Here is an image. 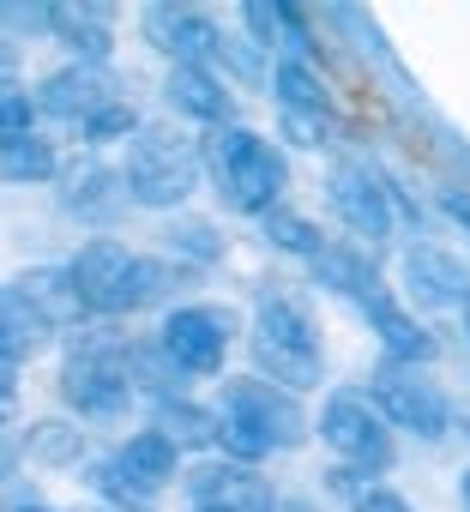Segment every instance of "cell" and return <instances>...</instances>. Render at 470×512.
I'll list each match as a JSON object with an SVG mask.
<instances>
[{
	"label": "cell",
	"instance_id": "cell-1",
	"mask_svg": "<svg viewBox=\"0 0 470 512\" xmlns=\"http://www.w3.org/2000/svg\"><path fill=\"white\" fill-rule=\"evenodd\" d=\"M223 404L229 416L217 422V440L235 458H260L272 446H302L308 440V416L290 392H278L272 380H223Z\"/></svg>",
	"mask_w": 470,
	"mask_h": 512
},
{
	"label": "cell",
	"instance_id": "cell-2",
	"mask_svg": "<svg viewBox=\"0 0 470 512\" xmlns=\"http://www.w3.org/2000/svg\"><path fill=\"white\" fill-rule=\"evenodd\" d=\"M205 157H211V175H217V193H223L229 211H272L278 205V193H284V157L260 133L223 127V133H211Z\"/></svg>",
	"mask_w": 470,
	"mask_h": 512
},
{
	"label": "cell",
	"instance_id": "cell-3",
	"mask_svg": "<svg viewBox=\"0 0 470 512\" xmlns=\"http://www.w3.org/2000/svg\"><path fill=\"white\" fill-rule=\"evenodd\" d=\"M254 362L272 374V386L284 380L290 392H308L320 386V344H314V326L296 302H266L260 320H254Z\"/></svg>",
	"mask_w": 470,
	"mask_h": 512
},
{
	"label": "cell",
	"instance_id": "cell-4",
	"mask_svg": "<svg viewBox=\"0 0 470 512\" xmlns=\"http://www.w3.org/2000/svg\"><path fill=\"white\" fill-rule=\"evenodd\" d=\"M199 181V151L169 127H145L127 157V193L139 205H181Z\"/></svg>",
	"mask_w": 470,
	"mask_h": 512
},
{
	"label": "cell",
	"instance_id": "cell-5",
	"mask_svg": "<svg viewBox=\"0 0 470 512\" xmlns=\"http://www.w3.org/2000/svg\"><path fill=\"white\" fill-rule=\"evenodd\" d=\"M229 332H235V314H223V308H181L163 326V350H169V362L181 374H217Z\"/></svg>",
	"mask_w": 470,
	"mask_h": 512
},
{
	"label": "cell",
	"instance_id": "cell-6",
	"mask_svg": "<svg viewBox=\"0 0 470 512\" xmlns=\"http://www.w3.org/2000/svg\"><path fill=\"white\" fill-rule=\"evenodd\" d=\"M61 386H67V398L85 410V416H121L127 410V398H133V380H127V362H121V350H79L73 362H67V374H61Z\"/></svg>",
	"mask_w": 470,
	"mask_h": 512
},
{
	"label": "cell",
	"instance_id": "cell-7",
	"mask_svg": "<svg viewBox=\"0 0 470 512\" xmlns=\"http://www.w3.org/2000/svg\"><path fill=\"white\" fill-rule=\"evenodd\" d=\"M326 440H332V452L338 458H350L356 470H386L392 464V434L374 422V410L356 398V392H338L332 404H326Z\"/></svg>",
	"mask_w": 470,
	"mask_h": 512
},
{
	"label": "cell",
	"instance_id": "cell-8",
	"mask_svg": "<svg viewBox=\"0 0 470 512\" xmlns=\"http://www.w3.org/2000/svg\"><path fill=\"white\" fill-rule=\"evenodd\" d=\"M127 272H133V253L121 241H91L79 260H73V290L85 296V308L97 314H127Z\"/></svg>",
	"mask_w": 470,
	"mask_h": 512
},
{
	"label": "cell",
	"instance_id": "cell-9",
	"mask_svg": "<svg viewBox=\"0 0 470 512\" xmlns=\"http://www.w3.org/2000/svg\"><path fill=\"white\" fill-rule=\"evenodd\" d=\"M187 494L199 500V512H272V488L242 470V464H199L187 470Z\"/></svg>",
	"mask_w": 470,
	"mask_h": 512
},
{
	"label": "cell",
	"instance_id": "cell-10",
	"mask_svg": "<svg viewBox=\"0 0 470 512\" xmlns=\"http://www.w3.org/2000/svg\"><path fill=\"white\" fill-rule=\"evenodd\" d=\"M374 398H380V410H386L398 428H416L422 440L446 434V398H440L428 380H410V374H380V380H374Z\"/></svg>",
	"mask_w": 470,
	"mask_h": 512
},
{
	"label": "cell",
	"instance_id": "cell-11",
	"mask_svg": "<svg viewBox=\"0 0 470 512\" xmlns=\"http://www.w3.org/2000/svg\"><path fill=\"white\" fill-rule=\"evenodd\" d=\"M332 205H338V217L356 229V235H386L392 229V211H386V193H380V181L368 175V169H356V163H344L338 175H332Z\"/></svg>",
	"mask_w": 470,
	"mask_h": 512
},
{
	"label": "cell",
	"instance_id": "cell-12",
	"mask_svg": "<svg viewBox=\"0 0 470 512\" xmlns=\"http://www.w3.org/2000/svg\"><path fill=\"white\" fill-rule=\"evenodd\" d=\"M37 103H43L49 115H67V121H91V115L109 109V79L91 73V67H67V73H55V79L37 91Z\"/></svg>",
	"mask_w": 470,
	"mask_h": 512
},
{
	"label": "cell",
	"instance_id": "cell-13",
	"mask_svg": "<svg viewBox=\"0 0 470 512\" xmlns=\"http://www.w3.org/2000/svg\"><path fill=\"white\" fill-rule=\"evenodd\" d=\"M145 37L163 49V55H181V67H193V55L205 43H217V31L193 13V7H151L145 13Z\"/></svg>",
	"mask_w": 470,
	"mask_h": 512
},
{
	"label": "cell",
	"instance_id": "cell-14",
	"mask_svg": "<svg viewBox=\"0 0 470 512\" xmlns=\"http://www.w3.org/2000/svg\"><path fill=\"white\" fill-rule=\"evenodd\" d=\"M404 272H410V290H416L428 308H434V302H464V296H470L464 266H458V260H446L440 247H410Z\"/></svg>",
	"mask_w": 470,
	"mask_h": 512
},
{
	"label": "cell",
	"instance_id": "cell-15",
	"mask_svg": "<svg viewBox=\"0 0 470 512\" xmlns=\"http://www.w3.org/2000/svg\"><path fill=\"white\" fill-rule=\"evenodd\" d=\"M31 308H37V320L55 332V326H73V320H85V296L73 290V278L67 272H31V278H19L13 284Z\"/></svg>",
	"mask_w": 470,
	"mask_h": 512
},
{
	"label": "cell",
	"instance_id": "cell-16",
	"mask_svg": "<svg viewBox=\"0 0 470 512\" xmlns=\"http://www.w3.org/2000/svg\"><path fill=\"white\" fill-rule=\"evenodd\" d=\"M49 344V326L37 320V308L13 290V284H0V356L7 362H25Z\"/></svg>",
	"mask_w": 470,
	"mask_h": 512
},
{
	"label": "cell",
	"instance_id": "cell-17",
	"mask_svg": "<svg viewBox=\"0 0 470 512\" xmlns=\"http://www.w3.org/2000/svg\"><path fill=\"white\" fill-rule=\"evenodd\" d=\"M49 25L91 61L109 55V25H115V7H103V0H91V7H49Z\"/></svg>",
	"mask_w": 470,
	"mask_h": 512
},
{
	"label": "cell",
	"instance_id": "cell-18",
	"mask_svg": "<svg viewBox=\"0 0 470 512\" xmlns=\"http://www.w3.org/2000/svg\"><path fill=\"white\" fill-rule=\"evenodd\" d=\"M169 103H175L181 115H199V121H223V115H229V91H223L199 61L169 73Z\"/></svg>",
	"mask_w": 470,
	"mask_h": 512
},
{
	"label": "cell",
	"instance_id": "cell-19",
	"mask_svg": "<svg viewBox=\"0 0 470 512\" xmlns=\"http://www.w3.org/2000/svg\"><path fill=\"white\" fill-rule=\"evenodd\" d=\"M55 169L49 139L37 133H0V181H43Z\"/></svg>",
	"mask_w": 470,
	"mask_h": 512
},
{
	"label": "cell",
	"instance_id": "cell-20",
	"mask_svg": "<svg viewBox=\"0 0 470 512\" xmlns=\"http://www.w3.org/2000/svg\"><path fill=\"white\" fill-rule=\"evenodd\" d=\"M368 314H374V326H380V338H386V350H392V356H434V338H428V332H416V326H410L386 296H380V290L368 296Z\"/></svg>",
	"mask_w": 470,
	"mask_h": 512
},
{
	"label": "cell",
	"instance_id": "cell-21",
	"mask_svg": "<svg viewBox=\"0 0 470 512\" xmlns=\"http://www.w3.org/2000/svg\"><path fill=\"white\" fill-rule=\"evenodd\" d=\"M157 434H163L169 446H211V440H217V416H205L199 404H163Z\"/></svg>",
	"mask_w": 470,
	"mask_h": 512
},
{
	"label": "cell",
	"instance_id": "cell-22",
	"mask_svg": "<svg viewBox=\"0 0 470 512\" xmlns=\"http://www.w3.org/2000/svg\"><path fill=\"white\" fill-rule=\"evenodd\" d=\"M25 452H31L37 464H73V458L85 452V434L67 428V422H37V428L25 434Z\"/></svg>",
	"mask_w": 470,
	"mask_h": 512
},
{
	"label": "cell",
	"instance_id": "cell-23",
	"mask_svg": "<svg viewBox=\"0 0 470 512\" xmlns=\"http://www.w3.org/2000/svg\"><path fill=\"white\" fill-rule=\"evenodd\" d=\"M181 278H187V272H175V266H163V260H133V272H127V308L163 302Z\"/></svg>",
	"mask_w": 470,
	"mask_h": 512
},
{
	"label": "cell",
	"instance_id": "cell-24",
	"mask_svg": "<svg viewBox=\"0 0 470 512\" xmlns=\"http://www.w3.org/2000/svg\"><path fill=\"white\" fill-rule=\"evenodd\" d=\"M278 97L290 103V109H314V115H326V91L314 85V73L308 67H296V61H284L278 67Z\"/></svg>",
	"mask_w": 470,
	"mask_h": 512
},
{
	"label": "cell",
	"instance_id": "cell-25",
	"mask_svg": "<svg viewBox=\"0 0 470 512\" xmlns=\"http://www.w3.org/2000/svg\"><path fill=\"white\" fill-rule=\"evenodd\" d=\"M266 235H272L278 247L320 253V229H314V223H302V217H290V211H272V217H266Z\"/></svg>",
	"mask_w": 470,
	"mask_h": 512
},
{
	"label": "cell",
	"instance_id": "cell-26",
	"mask_svg": "<svg viewBox=\"0 0 470 512\" xmlns=\"http://www.w3.org/2000/svg\"><path fill=\"white\" fill-rule=\"evenodd\" d=\"M31 127V91L0 79V133H25Z\"/></svg>",
	"mask_w": 470,
	"mask_h": 512
},
{
	"label": "cell",
	"instance_id": "cell-27",
	"mask_svg": "<svg viewBox=\"0 0 470 512\" xmlns=\"http://www.w3.org/2000/svg\"><path fill=\"white\" fill-rule=\"evenodd\" d=\"M175 235V247H187V253H199V260H217V235H211V223H181V229H169Z\"/></svg>",
	"mask_w": 470,
	"mask_h": 512
},
{
	"label": "cell",
	"instance_id": "cell-28",
	"mask_svg": "<svg viewBox=\"0 0 470 512\" xmlns=\"http://www.w3.org/2000/svg\"><path fill=\"white\" fill-rule=\"evenodd\" d=\"M127 127H133V115H127V109H115V103H109L103 115H91V121H85V133H91V139H109V133H127Z\"/></svg>",
	"mask_w": 470,
	"mask_h": 512
},
{
	"label": "cell",
	"instance_id": "cell-29",
	"mask_svg": "<svg viewBox=\"0 0 470 512\" xmlns=\"http://www.w3.org/2000/svg\"><path fill=\"white\" fill-rule=\"evenodd\" d=\"M356 512H410L398 494H386V488H368L362 500H356Z\"/></svg>",
	"mask_w": 470,
	"mask_h": 512
},
{
	"label": "cell",
	"instance_id": "cell-30",
	"mask_svg": "<svg viewBox=\"0 0 470 512\" xmlns=\"http://www.w3.org/2000/svg\"><path fill=\"white\" fill-rule=\"evenodd\" d=\"M13 380H19V362H7V356H0V404L13 398Z\"/></svg>",
	"mask_w": 470,
	"mask_h": 512
},
{
	"label": "cell",
	"instance_id": "cell-31",
	"mask_svg": "<svg viewBox=\"0 0 470 512\" xmlns=\"http://www.w3.org/2000/svg\"><path fill=\"white\" fill-rule=\"evenodd\" d=\"M446 205H452V211H458V217H464V223H470V199H458V193H452V199H446Z\"/></svg>",
	"mask_w": 470,
	"mask_h": 512
},
{
	"label": "cell",
	"instance_id": "cell-32",
	"mask_svg": "<svg viewBox=\"0 0 470 512\" xmlns=\"http://www.w3.org/2000/svg\"><path fill=\"white\" fill-rule=\"evenodd\" d=\"M7 67H13V49H0V73H7Z\"/></svg>",
	"mask_w": 470,
	"mask_h": 512
},
{
	"label": "cell",
	"instance_id": "cell-33",
	"mask_svg": "<svg viewBox=\"0 0 470 512\" xmlns=\"http://www.w3.org/2000/svg\"><path fill=\"white\" fill-rule=\"evenodd\" d=\"M464 506H470V476H464Z\"/></svg>",
	"mask_w": 470,
	"mask_h": 512
},
{
	"label": "cell",
	"instance_id": "cell-34",
	"mask_svg": "<svg viewBox=\"0 0 470 512\" xmlns=\"http://www.w3.org/2000/svg\"><path fill=\"white\" fill-rule=\"evenodd\" d=\"M464 320H470V296H464Z\"/></svg>",
	"mask_w": 470,
	"mask_h": 512
},
{
	"label": "cell",
	"instance_id": "cell-35",
	"mask_svg": "<svg viewBox=\"0 0 470 512\" xmlns=\"http://www.w3.org/2000/svg\"><path fill=\"white\" fill-rule=\"evenodd\" d=\"M25 512H43V506H25Z\"/></svg>",
	"mask_w": 470,
	"mask_h": 512
}]
</instances>
